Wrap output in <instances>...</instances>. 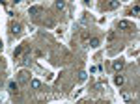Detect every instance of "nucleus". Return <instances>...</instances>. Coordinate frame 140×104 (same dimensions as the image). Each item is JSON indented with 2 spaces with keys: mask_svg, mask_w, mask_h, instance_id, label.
Segmentation results:
<instances>
[{
  "mask_svg": "<svg viewBox=\"0 0 140 104\" xmlns=\"http://www.w3.org/2000/svg\"><path fill=\"white\" fill-rule=\"evenodd\" d=\"M39 11H41V7H30V13H32V15H34V13H39Z\"/></svg>",
  "mask_w": 140,
  "mask_h": 104,
  "instance_id": "nucleus-8",
  "label": "nucleus"
},
{
  "mask_svg": "<svg viewBox=\"0 0 140 104\" xmlns=\"http://www.w3.org/2000/svg\"><path fill=\"white\" fill-rule=\"evenodd\" d=\"M0 48H2V43H0Z\"/></svg>",
  "mask_w": 140,
  "mask_h": 104,
  "instance_id": "nucleus-12",
  "label": "nucleus"
},
{
  "mask_svg": "<svg viewBox=\"0 0 140 104\" xmlns=\"http://www.w3.org/2000/svg\"><path fill=\"white\" fill-rule=\"evenodd\" d=\"M21 52H23V47H19V48L15 50V56H21Z\"/></svg>",
  "mask_w": 140,
  "mask_h": 104,
  "instance_id": "nucleus-11",
  "label": "nucleus"
},
{
  "mask_svg": "<svg viewBox=\"0 0 140 104\" xmlns=\"http://www.w3.org/2000/svg\"><path fill=\"white\" fill-rule=\"evenodd\" d=\"M11 30H13V33H19V32H21V24H19V22H15V24L11 26Z\"/></svg>",
  "mask_w": 140,
  "mask_h": 104,
  "instance_id": "nucleus-1",
  "label": "nucleus"
},
{
  "mask_svg": "<svg viewBox=\"0 0 140 104\" xmlns=\"http://www.w3.org/2000/svg\"><path fill=\"white\" fill-rule=\"evenodd\" d=\"M123 65H125L123 61H114V69H116V71H119V69H123Z\"/></svg>",
  "mask_w": 140,
  "mask_h": 104,
  "instance_id": "nucleus-2",
  "label": "nucleus"
},
{
  "mask_svg": "<svg viewBox=\"0 0 140 104\" xmlns=\"http://www.w3.org/2000/svg\"><path fill=\"white\" fill-rule=\"evenodd\" d=\"M39 85H41V82H39V80H32V87H36V89H37Z\"/></svg>",
  "mask_w": 140,
  "mask_h": 104,
  "instance_id": "nucleus-7",
  "label": "nucleus"
},
{
  "mask_svg": "<svg viewBox=\"0 0 140 104\" xmlns=\"http://www.w3.org/2000/svg\"><path fill=\"white\" fill-rule=\"evenodd\" d=\"M90 47H99V39L97 37H93L92 41H90Z\"/></svg>",
  "mask_w": 140,
  "mask_h": 104,
  "instance_id": "nucleus-5",
  "label": "nucleus"
},
{
  "mask_svg": "<svg viewBox=\"0 0 140 104\" xmlns=\"http://www.w3.org/2000/svg\"><path fill=\"white\" fill-rule=\"evenodd\" d=\"M114 82H116L118 85H121V84L125 82V78H123V76H116V78H114Z\"/></svg>",
  "mask_w": 140,
  "mask_h": 104,
  "instance_id": "nucleus-4",
  "label": "nucleus"
},
{
  "mask_svg": "<svg viewBox=\"0 0 140 104\" xmlns=\"http://www.w3.org/2000/svg\"><path fill=\"white\" fill-rule=\"evenodd\" d=\"M9 89H11V91H15V89H17V84H15V82H11V84H9Z\"/></svg>",
  "mask_w": 140,
  "mask_h": 104,
  "instance_id": "nucleus-9",
  "label": "nucleus"
},
{
  "mask_svg": "<svg viewBox=\"0 0 140 104\" xmlns=\"http://www.w3.org/2000/svg\"><path fill=\"white\" fill-rule=\"evenodd\" d=\"M116 6H118V2H116V0H112V2L108 4V7H116Z\"/></svg>",
  "mask_w": 140,
  "mask_h": 104,
  "instance_id": "nucleus-10",
  "label": "nucleus"
},
{
  "mask_svg": "<svg viewBox=\"0 0 140 104\" xmlns=\"http://www.w3.org/2000/svg\"><path fill=\"white\" fill-rule=\"evenodd\" d=\"M56 7H58V9H64V7H66V2H64V0H56Z\"/></svg>",
  "mask_w": 140,
  "mask_h": 104,
  "instance_id": "nucleus-3",
  "label": "nucleus"
},
{
  "mask_svg": "<svg viewBox=\"0 0 140 104\" xmlns=\"http://www.w3.org/2000/svg\"><path fill=\"white\" fill-rule=\"evenodd\" d=\"M118 28H129V22H127V21H119Z\"/></svg>",
  "mask_w": 140,
  "mask_h": 104,
  "instance_id": "nucleus-6",
  "label": "nucleus"
}]
</instances>
